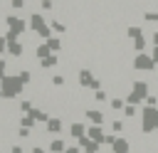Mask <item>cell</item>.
Returning <instances> with one entry per match:
<instances>
[{"label":"cell","instance_id":"1","mask_svg":"<svg viewBox=\"0 0 158 153\" xmlns=\"http://www.w3.org/2000/svg\"><path fill=\"white\" fill-rule=\"evenodd\" d=\"M0 86H2V99H7V101L22 96V91H25V84L20 81L17 74H5L0 79Z\"/></svg>","mask_w":158,"mask_h":153},{"label":"cell","instance_id":"24","mask_svg":"<svg viewBox=\"0 0 158 153\" xmlns=\"http://www.w3.org/2000/svg\"><path fill=\"white\" fill-rule=\"evenodd\" d=\"M151 57H153V62L158 64V47H153V52H151Z\"/></svg>","mask_w":158,"mask_h":153},{"label":"cell","instance_id":"6","mask_svg":"<svg viewBox=\"0 0 158 153\" xmlns=\"http://www.w3.org/2000/svg\"><path fill=\"white\" fill-rule=\"evenodd\" d=\"M84 118L91 121V123H96V126H104V121H106V111H104L101 106H89V109L84 111Z\"/></svg>","mask_w":158,"mask_h":153},{"label":"cell","instance_id":"23","mask_svg":"<svg viewBox=\"0 0 158 153\" xmlns=\"http://www.w3.org/2000/svg\"><path fill=\"white\" fill-rule=\"evenodd\" d=\"M30 153H47V151H44V148H42V146H40V143H35V146H32V148H30Z\"/></svg>","mask_w":158,"mask_h":153},{"label":"cell","instance_id":"17","mask_svg":"<svg viewBox=\"0 0 158 153\" xmlns=\"http://www.w3.org/2000/svg\"><path fill=\"white\" fill-rule=\"evenodd\" d=\"M121 116H123V118H136V116H138L136 104H126V106H123V111H121Z\"/></svg>","mask_w":158,"mask_h":153},{"label":"cell","instance_id":"27","mask_svg":"<svg viewBox=\"0 0 158 153\" xmlns=\"http://www.w3.org/2000/svg\"><path fill=\"white\" fill-rule=\"evenodd\" d=\"M156 131H158V128H156Z\"/></svg>","mask_w":158,"mask_h":153},{"label":"cell","instance_id":"3","mask_svg":"<svg viewBox=\"0 0 158 153\" xmlns=\"http://www.w3.org/2000/svg\"><path fill=\"white\" fill-rule=\"evenodd\" d=\"M158 128V106H146L141 109V131L143 133H156Z\"/></svg>","mask_w":158,"mask_h":153},{"label":"cell","instance_id":"26","mask_svg":"<svg viewBox=\"0 0 158 153\" xmlns=\"http://www.w3.org/2000/svg\"><path fill=\"white\" fill-rule=\"evenodd\" d=\"M0 2H2V0H0Z\"/></svg>","mask_w":158,"mask_h":153},{"label":"cell","instance_id":"2","mask_svg":"<svg viewBox=\"0 0 158 153\" xmlns=\"http://www.w3.org/2000/svg\"><path fill=\"white\" fill-rule=\"evenodd\" d=\"M27 25H30V32H32V35H37V37H42V39H49V37H52V27H49V22L42 17V12H30Z\"/></svg>","mask_w":158,"mask_h":153},{"label":"cell","instance_id":"25","mask_svg":"<svg viewBox=\"0 0 158 153\" xmlns=\"http://www.w3.org/2000/svg\"><path fill=\"white\" fill-rule=\"evenodd\" d=\"M0 99H2V86H0Z\"/></svg>","mask_w":158,"mask_h":153},{"label":"cell","instance_id":"18","mask_svg":"<svg viewBox=\"0 0 158 153\" xmlns=\"http://www.w3.org/2000/svg\"><path fill=\"white\" fill-rule=\"evenodd\" d=\"M25 5H27V0H10V7H12L15 12H20V10H25Z\"/></svg>","mask_w":158,"mask_h":153},{"label":"cell","instance_id":"7","mask_svg":"<svg viewBox=\"0 0 158 153\" xmlns=\"http://www.w3.org/2000/svg\"><path fill=\"white\" fill-rule=\"evenodd\" d=\"M62 131H64V118H62V116H49V121L44 123V133H49V136H62Z\"/></svg>","mask_w":158,"mask_h":153},{"label":"cell","instance_id":"4","mask_svg":"<svg viewBox=\"0 0 158 153\" xmlns=\"http://www.w3.org/2000/svg\"><path fill=\"white\" fill-rule=\"evenodd\" d=\"M131 69H133L136 74H146V72H156V69H158V64L153 62V57H151V54L138 52V54L133 57V62H131Z\"/></svg>","mask_w":158,"mask_h":153},{"label":"cell","instance_id":"12","mask_svg":"<svg viewBox=\"0 0 158 153\" xmlns=\"http://www.w3.org/2000/svg\"><path fill=\"white\" fill-rule=\"evenodd\" d=\"M86 136H89L91 141H96V143H101V146H104V138H106V133H104V128H101V126L91 123V126L86 128Z\"/></svg>","mask_w":158,"mask_h":153},{"label":"cell","instance_id":"15","mask_svg":"<svg viewBox=\"0 0 158 153\" xmlns=\"http://www.w3.org/2000/svg\"><path fill=\"white\" fill-rule=\"evenodd\" d=\"M59 54H49V57H44V59H40V69H54V67H59Z\"/></svg>","mask_w":158,"mask_h":153},{"label":"cell","instance_id":"11","mask_svg":"<svg viewBox=\"0 0 158 153\" xmlns=\"http://www.w3.org/2000/svg\"><path fill=\"white\" fill-rule=\"evenodd\" d=\"M7 54H10V57H15V59H22V54H25V44H22V39L7 42Z\"/></svg>","mask_w":158,"mask_h":153},{"label":"cell","instance_id":"13","mask_svg":"<svg viewBox=\"0 0 158 153\" xmlns=\"http://www.w3.org/2000/svg\"><path fill=\"white\" fill-rule=\"evenodd\" d=\"M47 151H49V153H64V151H67V141H64L62 136H54V138L49 141Z\"/></svg>","mask_w":158,"mask_h":153},{"label":"cell","instance_id":"9","mask_svg":"<svg viewBox=\"0 0 158 153\" xmlns=\"http://www.w3.org/2000/svg\"><path fill=\"white\" fill-rule=\"evenodd\" d=\"M77 143H79V148H81L84 153H101V143H96V141H91L89 136H84V138H79Z\"/></svg>","mask_w":158,"mask_h":153},{"label":"cell","instance_id":"16","mask_svg":"<svg viewBox=\"0 0 158 153\" xmlns=\"http://www.w3.org/2000/svg\"><path fill=\"white\" fill-rule=\"evenodd\" d=\"M131 47H133V52H143V49L148 47V35H141L138 39H133Z\"/></svg>","mask_w":158,"mask_h":153},{"label":"cell","instance_id":"5","mask_svg":"<svg viewBox=\"0 0 158 153\" xmlns=\"http://www.w3.org/2000/svg\"><path fill=\"white\" fill-rule=\"evenodd\" d=\"M5 25H7V30L10 32H15V35H25L27 30H30V25H27V20L25 17H20L17 12H12V15H5Z\"/></svg>","mask_w":158,"mask_h":153},{"label":"cell","instance_id":"19","mask_svg":"<svg viewBox=\"0 0 158 153\" xmlns=\"http://www.w3.org/2000/svg\"><path fill=\"white\" fill-rule=\"evenodd\" d=\"M7 64H10V62H7L5 57H0V79H2L5 74H7Z\"/></svg>","mask_w":158,"mask_h":153},{"label":"cell","instance_id":"21","mask_svg":"<svg viewBox=\"0 0 158 153\" xmlns=\"http://www.w3.org/2000/svg\"><path fill=\"white\" fill-rule=\"evenodd\" d=\"M64 153H84V151H81V148H79V143H77V146H67V151H64Z\"/></svg>","mask_w":158,"mask_h":153},{"label":"cell","instance_id":"10","mask_svg":"<svg viewBox=\"0 0 158 153\" xmlns=\"http://www.w3.org/2000/svg\"><path fill=\"white\" fill-rule=\"evenodd\" d=\"M111 153H131V141L126 136H116V141L111 143Z\"/></svg>","mask_w":158,"mask_h":153},{"label":"cell","instance_id":"20","mask_svg":"<svg viewBox=\"0 0 158 153\" xmlns=\"http://www.w3.org/2000/svg\"><path fill=\"white\" fill-rule=\"evenodd\" d=\"M5 52H7V37H5V35H0V57H2Z\"/></svg>","mask_w":158,"mask_h":153},{"label":"cell","instance_id":"22","mask_svg":"<svg viewBox=\"0 0 158 153\" xmlns=\"http://www.w3.org/2000/svg\"><path fill=\"white\" fill-rule=\"evenodd\" d=\"M10 153H25V148H22L20 143H12V146H10Z\"/></svg>","mask_w":158,"mask_h":153},{"label":"cell","instance_id":"8","mask_svg":"<svg viewBox=\"0 0 158 153\" xmlns=\"http://www.w3.org/2000/svg\"><path fill=\"white\" fill-rule=\"evenodd\" d=\"M86 128H89V126H86L84 121H72V123H69V136H72L74 141H79V138L86 136Z\"/></svg>","mask_w":158,"mask_h":153},{"label":"cell","instance_id":"14","mask_svg":"<svg viewBox=\"0 0 158 153\" xmlns=\"http://www.w3.org/2000/svg\"><path fill=\"white\" fill-rule=\"evenodd\" d=\"M49 54H54L52 49H49V44L47 42H37L35 44V59L40 62V59H44V57H49Z\"/></svg>","mask_w":158,"mask_h":153}]
</instances>
